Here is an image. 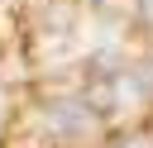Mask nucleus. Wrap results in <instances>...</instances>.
I'll return each mask as SVG.
<instances>
[{"mask_svg":"<svg viewBox=\"0 0 153 148\" xmlns=\"http://www.w3.org/2000/svg\"><path fill=\"white\" fill-rule=\"evenodd\" d=\"M48 124L62 129V134H76V129L91 124V110H81V105H57V110H48Z\"/></svg>","mask_w":153,"mask_h":148,"instance_id":"obj_1","label":"nucleus"},{"mask_svg":"<svg viewBox=\"0 0 153 148\" xmlns=\"http://www.w3.org/2000/svg\"><path fill=\"white\" fill-rule=\"evenodd\" d=\"M124 148H148V143H124Z\"/></svg>","mask_w":153,"mask_h":148,"instance_id":"obj_2","label":"nucleus"}]
</instances>
